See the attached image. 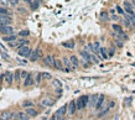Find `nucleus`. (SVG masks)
I'll return each mask as SVG.
<instances>
[{"instance_id":"obj_1","label":"nucleus","mask_w":135,"mask_h":120,"mask_svg":"<svg viewBox=\"0 0 135 120\" xmlns=\"http://www.w3.org/2000/svg\"><path fill=\"white\" fill-rule=\"evenodd\" d=\"M89 103V97L87 95H83L81 98H78L76 100V104H77V110H83Z\"/></svg>"},{"instance_id":"obj_2","label":"nucleus","mask_w":135,"mask_h":120,"mask_svg":"<svg viewBox=\"0 0 135 120\" xmlns=\"http://www.w3.org/2000/svg\"><path fill=\"white\" fill-rule=\"evenodd\" d=\"M66 113H67V105H63V107H61L58 110H56V113L52 115L51 120H63Z\"/></svg>"},{"instance_id":"obj_3","label":"nucleus","mask_w":135,"mask_h":120,"mask_svg":"<svg viewBox=\"0 0 135 120\" xmlns=\"http://www.w3.org/2000/svg\"><path fill=\"white\" fill-rule=\"evenodd\" d=\"M79 55H81V57L83 58V62H84V64H86V66H87V64H89V63H93V61H92V55H91L88 51L82 50V51L79 52Z\"/></svg>"},{"instance_id":"obj_4","label":"nucleus","mask_w":135,"mask_h":120,"mask_svg":"<svg viewBox=\"0 0 135 120\" xmlns=\"http://www.w3.org/2000/svg\"><path fill=\"white\" fill-rule=\"evenodd\" d=\"M124 11L128 14V15H132V16H135V10L133 4L129 1V0H125L124 1Z\"/></svg>"},{"instance_id":"obj_5","label":"nucleus","mask_w":135,"mask_h":120,"mask_svg":"<svg viewBox=\"0 0 135 120\" xmlns=\"http://www.w3.org/2000/svg\"><path fill=\"white\" fill-rule=\"evenodd\" d=\"M30 53H31V48L29 47V45H27V46H21V47H19V51H17V55H19V56H21V57H29Z\"/></svg>"},{"instance_id":"obj_6","label":"nucleus","mask_w":135,"mask_h":120,"mask_svg":"<svg viewBox=\"0 0 135 120\" xmlns=\"http://www.w3.org/2000/svg\"><path fill=\"white\" fill-rule=\"evenodd\" d=\"M14 32V27L10 26V25H0V33L2 36H6V35H11Z\"/></svg>"},{"instance_id":"obj_7","label":"nucleus","mask_w":135,"mask_h":120,"mask_svg":"<svg viewBox=\"0 0 135 120\" xmlns=\"http://www.w3.org/2000/svg\"><path fill=\"white\" fill-rule=\"evenodd\" d=\"M40 104H41V107H43V108H50V107H52V105L55 104V99H52V98H50V97H46V98H43V99L40 102Z\"/></svg>"},{"instance_id":"obj_8","label":"nucleus","mask_w":135,"mask_h":120,"mask_svg":"<svg viewBox=\"0 0 135 120\" xmlns=\"http://www.w3.org/2000/svg\"><path fill=\"white\" fill-rule=\"evenodd\" d=\"M42 55V52L40 51V48L37 47V48H35L31 51V53H30V56H29V60L31 61V62H35V61H37V58L40 57Z\"/></svg>"},{"instance_id":"obj_9","label":"nucleus","mask_w":135,"mask_h":120,"mask_svg":"<svg viewBox=\"0 0 135 120\" xmlns=\"http://www.w3.org/2000/svg\"><path fill=\"white\" fill-rule=\"evenodd\" d=\"M77 112V104L76 100H71L69 104L67 105V113L68 115H74V113Z\"/></svg>"},{"instance_id":"obj_10","label":"nucleus","mask_w":135,"mask_h":120,"mask_svg":"<svg viewBox=\"0 0 135 120\" xmlns=\"http://www.w3.org/2000/svg\"><path fill=\"white\" fill-rule=\"evenodd\" d=\"M15 114H16V113H12V112H10V110H4V112L0 114V117H1L2 120H12L15 118Z\"/></svg>"},{"instance_id":"obj_11","label":"nucleus","mask_w":135,"mask_h":120,"mask_svg":"<svg viewBox=\"0 0 135 120\" xmlns=\"http://www.w3.org/2000/svg\"><path fill=\"white\" fill-rule=\"evenodd\" d=\"M11 22H12V17L11 16L0 14V25H10Z\"/></svg>"},{"instance_id":"obj_12","label":"nucleus","mask_w":135,"mask_h":120,"mask_svg":"<svg viewBox=\"0 0 135 120\" xmlns=\"http://www.w3.org/2000/svg\"><path fill=\"white\" fill-rule=\"evenodd\" d=\"M55 57H52V56H46L45 58H43V63L47 66V67H51V68H55Z\"/></svg>"},{"instance_id":"obj_13","label":"nucleus","mask_w":135,"mask_h":120,"mask_svg":"<svg viewBox=\"0 0 135 120\" xmlns=\"http://www.w3.org/2000/svg\"><path fill=\"white\" fill-rule=\"evenodd\" d=\"M29 119H30V117L26 114V112H19V113L15 114V118H14V120H29Z\"/></svg>"},{"instance_id":"obj_14","label":"nucleus","mask_w":135,"mask_h":120,"mask_svg":"<svg viewBox=\"0 0 135 120\" xmlns=\"http://www.w3.org/2000/svg\"><path fill=\"white\" fill-rule=\"evenodd\" d=\"M25 112H26V114H27L30 118H36V117L38 115V112L35 109L34 107H31V108H26Z\"/></svg>"},{"instance_id":"obj_15","label":"nucleus","mask_w":135,"mask_h":120,"mask_svg":"<svg viewBox=\"0 0 135 120\" xmlns=\"http://www.w3.org/2000/svg\"><path fill=\"white\" fill-rule=\"evenodd\" d=\"M5 82H6V84L7 86H11L12 84V82H14V74L11 73V72H5Z\"/></svg>"},{"instance_id":"obj_16","label":"nucleus","mask_w":135,"mask_h":120,"mask_svg":"<svg viewBox=\"0 0 135 120\" xmlns=\"http://www.w3.org/2000/svg\"><path fill=\"white\" fill-rule=\"evenodd\" d=\"M114 105H115V103H114V102H110V103H109V104L104 108V110H102L101 113L98 114V117H99V118H103V117H104V115H105V114H107L110 109H112V107H114Z\"/></svg>"},{"instance_id":"obj_17","label":"nucleus","mask_w":135,"mask_h":120,"mask_svg":"<svg viewBox=\"0 0 135 120\" xmlns=\"http://www.w3.org/2000/svg\"><path fill=\"white\" fill-rule=\"evenodd\" d=\"M34 84V77H32V74H27V77L24 79V87H30V86H32Z\"/></svg>"},{"instance_id":"obj_18","label":"nucleus","mask_w":135,"mask_h":120,"mask_svg":"<svg viewBox=\"0 0 135 120\" xmlns=\"http://www.w3.org/2000/svg\"><path fill=\"white\" fill-rule=\"evenodd\" d=\"M103 103H104V95H99V97H98V100H97V104H96V107H94V109H96L97 112H99L102 109Z\"/></svg>"},{"instance_id":"obj_19","label":"nucleus","mask_w":135,"mask_h":120,"mask_svg":"<svg viewBox=\"0 0 135 120\" xmlns=\"http://www.w3.org/2000/svg\"><path fill=\"white\" fill-rule=\"evenodd\" d=\"M98 97H99V95H97V94H94V95L89 97V103H88V105H89L91 108H94V107H96L97 100H98Z\"/></svg>"},{"instance_id":"obj_20","label":"nucleus","mask_w":135,"mask_h":120,"mask_svg":"<svg viewBox=\"0 0 135 120\" xmlns=\"http://www.w3.org/2000/svg\"><path fill=\"white\" fill-rule=\"evenodd\" d=\"M55 68H56V69H58V71H65L63 62L60 60V58H56V60H55Z\"/></svg>"},{"instance_id":"obj_21","label":"nucleus","mask_w":135,"mask_h":120,"mask_svg":"<svg viewBox=\"0 0 135 120\" xmlns=\"http://www.w3.org/2000/svg\"><path fill=\"white\" fill-rule=\"evenodd\" d=\"M62 46L65 48H68V50H73L76 43H74V41H66V42H62Z\"/></svg>"},{"instance_id":"obj_22","label":"nucleus","mask_w":135,"mask_h":120,"mask_svg":"<svg viewBox=\"0 0 135 120\" xmlns=\"http://www.w3.org/2000/svg\"><path fill=\"white\" fill-rule=\"evenodd\" d=\"M69 60H71V63H72V66H73V69L78 68V66H79V61H78V58H77V56H71Z\"/></svg>"},{"instance_id":"obj_23","label":"nucleus","mask_w":135,"mask_h":120,"mask_svg":"<svg viewBox=\"0 0 135 120\" xmlns=\"http://www.w3.org/2000/svg\"><path fill=\"white\" fill-rule=\"evenodd\" d=\"M2 40H4L5 42H11V41H16L17 38H16V35L11 33V35H6V36H4Z\"/></svg>"},{"instance_id":"obj_24","label":"nucleus","mask_w":135,"mask_h":120,"mask_svg":"<svg viewBox=\"0 0 135 120\" xmlns=\"http://www.w3.org/2000/svg\"><path fill=\"white\" fill-rule=\"evenodd\" d=\"M99 53H101V58L102 60H108V53H107V48H104V47H101V50H99Z\"/></svg>"},{"instance_id":"obj_25","label":"nucleus","mask_w":135,"mask_h":120,"mask_svg":"<svg viewBox=\"0 0 135 120\" xmlns=\"http://www.w3.org/2000/svg\"><path fill=\"white\" fill-rule=\"evenodd\" d=\"M21 107L22 108H31V107H34V102L32 100H24L22 103H21Z\"/></svg>"},{"instance_id":"obj_26","label":"nucleus","mask_w":135,"mask_h":120,"mask_svg":"<svg viewBox=\"0 0 135 120\" xmlns=\"http://www.w3.org/2000/svg\"><path fill=\"white\" fill-rule=\"evenodd\" d=\"M63 64L66 66V68H73V66H72V63H71V60H69V57H63Z\"/></svg>"},{"instance_id":"obj_27","label":"nucleus","mask_w":135,"mask_h":120,"mask_svg":"<svg viewBox=\"0 0 135 120\" xmlns=\"http://www.w3.org/2000/svg\"><path fill=\"white\" fill-rule=\"evenodd\" d=\"M52 86H53L55 88H58V89L62 88V83H61L58 79H53V81H52Z\"/></svg>"},{"instance_id":"obj_28","label":"nucleus","mask_w":135,"mask_h":120,"mask_svg":"<svg viewBox=\"0 0 135 120\" xmlns=\"http://www.w3.org/2000/svg\"><path fill=\"white\" fill-rule=\"evenodd\" d=\"M38 5H40V1H38V0H32L31 4H30V6H31L32 10H36V9L38 7Z\"/></svg>"},{"instance_id":"obj_29","label":"nucleus","mask_w":135,"mask_h":120,"mask_svg":"<svg viewBox=\"0 0 135 120\" xmlns=\"http://www.w3.org/2000/svg\"><path fill=\"white\" fill-rule=\"evenodd\" d=\"M9 47H10V48L20 47V42H19V41H11V42H9Z\"/></svg>"},{"instance_id":"obj_30","label":"nucleus","mask_w":135,"mask_h":120,"mask_svg":"<svg viewBox=\"0 0 135 120\" xmlns=\"http://www.w3.org/2000/svg\"><path fill=\"white\" fill-rule=\"evenodd\" d=\"M101 19L103 21H108L109 20V16H108V12L107 11H102L101 12Z\"/></svg>"},{"instance_id":"obj_31","label":"nucleus","mask_w":135,"mask_h":120,"mask_svg":"<svg viewBox=\"0 0 135 120\" xmlns=\"http://www.w3.org/2000/svg\"><path fill=\"white\" fill-rule=\"evenodd\" d=\"M29 35H30V31L29 30H21L19 32V36H21V37H26Z\"/></svg>"},{"instance_id":"obj_32","label":"nucleus","mask_w":135,"mask_h":120,"mask_svg":"<svg viewBox=\"0 0 135 120\" xmlns=\"http://www.w3.org/2000/svg\"><path fill=\"white\" fill-rule=\"evenodd\" d=\"M15 81H16L17 83L21 81V72H20V71H16V72H15Z\"/></svg>"},{"instance_id":"obj_33","label":"nucleus","mask_w":135,"mask_h":120,"mask_svg":"<svg viewBox=\"0 0 135 120\" xmlns=\"http://www.w3.org/2000/svg\"><path fill=\"white\" fill-rule=\"evenodd\" d=\"M115 9H117V11H118V12H119L120 15H123V16L125 15V11H124V9H123L122 6H119V5H118V6H117Z\"/></svg>"},{"instance_id":"obj_34","label":"nucleus","mask_w":135,"mask_h":120,"mask_svg":"<svg viewBox=\"0 0 135 120\" xmlns=\"http://www.w3.org/2000/svg\"><path fill=\"white\" fill-rule=\"evenodd\" d=\"M0 14H1V15H9V16H11V14H10L6 9H4V7H0Z\"/></svg>"},{"instance_id":"obj_35","label":"nucleus","mask_w":135,"mask_h":120,"mask_svg":"<svg viewBox=\"0 0 135 120\" xmlns=\"http://www.w3.org/2000/svg\"><path fill=\"white\" fill-rule=\"evenodd\" d=\"M42 78H43V77H42V73H40V72H38V73L36 74V83L38 84V83L41 82V79H42Z\"/></svg>"},{"instance_id":"obj_36","label":"nucleus","mask_w":135,"mask_h":120,"mask_svg":"<svg viewBox=\"0 0 135 120\" xmlns=\"http://www.w3.org/2000/svg\"><path fill=\"white\" fill-rule=\"evenodd\" d=\"M114 53H115L114 47H110V48H109V51H108V56H109V57H112V56H114Z\"/></svg>"},{"instance_id":"obj_37","label":"nucleus","mask_w":135,"mask_h":120,"mask_svg":"<svg viewBox=\"0 0 135 120\" xmlns=\"http://www.w3.org/2000/svg\"><path fill=\"white\" fill-rule=\"evenodd\" d=\"M42 77L45 78V79H51L52 77H51V74L50 73H47V72H42Z\"/></svg>"},{"instance_id":"obj_38","label":"nucleus","mask_w":135,"mask_h":120,"mask_svg":"<svg viewBox=\"0 0 135 120\" xmlns=\"http://www.w3.org/2000/svg\"><path fill=\"white\" fill-rule=\"evenodd\" d=\"M0 55H1V57H2L4 60H9V55H7L6 52H4V51H0Z\"/></svg>"},{"instance_id":"obj_39","label":"nucleus","mask_w":135,"mask_h":120,"mask_svg":"<svg viewBox=\"0 0 135 120\" xmlns=\"http://www.w3.org/2000/svg\"><path fill=\"white\" fill-rule=\"evenodd\" d=\"M7 1H9V2L11 4V5H14V6L19 4V0H7Z\"/></svg>"},{"instance_id":"obj_40","label":"nucleus","mask_w":135,"mask_h":120,"mask_svg":"<svg viewBox=\"0 0 135 120\" xmlns=\"http://www.w3.org/2000/svg\"><path fill=\"white\" fill-rule=\"evenodd\" d=\"M27 74H29L27 72H25V71H22V72H21V78H24V79H25V78L27 77Z\"/></svg>"},{"instance_id":"obj_41","label":"nucleus","mask_w":135,"mask_h":120,"mask_svg":"<svg viewBox=\"0 0 135 120\" xmlns=\"http://www.w3.org/2000/svg\"><path fill=\"white\" fill-rule=\"evenodd\" d=\"M112 20H114V21H117V20H119V17L117 16V15H114V14H112V17H110Z\"/></svg>"},{"instance_id":"obj_42","label":"nucleus","mask_w":135,"mask_h":120,"mask_svg":"<svg viewBox=\"0 0 135 120\" xmlns=\"http://www.w3.org/2000/svg\"><path fill=\"white\" fill-rule=\"evenodd\" d=\"M132 1V4H133V6H134V10H135V0H130Z\"/></svg>"}]
</instances>
